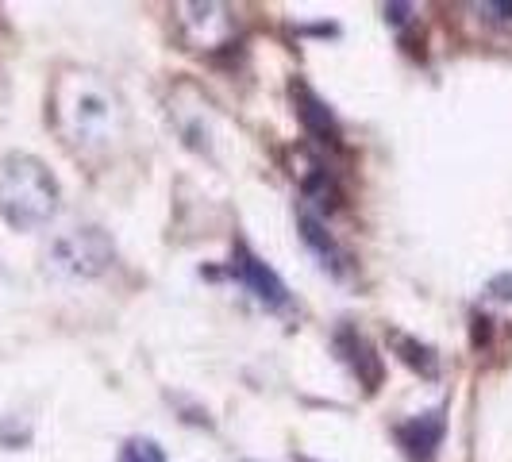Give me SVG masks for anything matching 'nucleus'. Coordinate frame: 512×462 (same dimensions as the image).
Wrapping results in <instances>:
<instances>
[{"instance_id": "f257e3e1", "label": "nucleus", "mask_w": 512, "mask_h": 462, "mask_svg": "<svg viewBox=\"0 0 512 462\" xmlns=\"http://www.w3.org/2000/svg\"><path fill=\"white\" fill-rule=\"evenodd\" d=\"M51 124L74 154L97 158L124 139V104L97 74L66 70L51 89Z\"/></svg>"}, {"instance_id": "f03ea898", "label": "nucleus", "mask_w": 512, "mask_h": 462, "mask_svg": "<svg viewBox=\"0 0 512 462\" xmlns=\"http://www.w3.org/2000/svg\"><path fill=\"white\" fill-rule=\"evenodd\" d=\"M58 212V181L31 154L0 158V216L16 231L43 228Z\"/></svg>"}, {"instance_id": "7ed1b4c3", "label": "nucleus", "mask_w": 512, "mask_h": 462, "mask_svg": "<svg viewBox=\"0 0 512 462\" xmlns=\"http://www.w3.org/2000/svg\"><path fill=\"white\" fill-rule=\"evenodd\" d=\"M54 270L74 274V278H97L104 266L112 262V243L104 239V231L97 228H77L70 235H62L51 247Z\"/></svg>"}, {"instance_id": "20e7f679", "label": "nucleus", "mask_w": 512, "mask_h": 462, "mask_svg": "<svg viewBox=\"0 0 512 462\" xmlns=\"http://www.w3.org/2000/svg\"><path fill=\"white\" fill-rule=\"evenodd\" d=\"M178 31L193 51H220L235 39L228 4H178Z\"/></svg>"}, {"instance_id": "39448f33", "label": "nucleus", "mask_w": 512, "mask_h": 462, "mask_svg": "<svg viewBox=\"0 0 512 462\" xmlns=\"http://www.w3.org/2000/svg\"><path fill=\"white\" fill-rule=\"evenodd\" d=\"M228 270H231V278H235L239 285H247V289L255 293V301H262L266 308L289 305V289H285V282L255 255V251H251V247H247V243H235Z\"/></svg>"}, {"instance_id": "423d86ee", "label": "nucleus", "mask_w": 512, "mask_h": 462, "mask_svg": "<svg viewBox=\"0 0 512 462\" xmlns=\"http://www.w3.org/2000/svg\"><path fill=\"white\" fill-rule=\"evenodd\" d=\"M443 432H447V420H443V409L420 412L405 424H397V443L405 447V455L412 462H432L443 443Z\"/></svg>"}, {"instance_id": "0eeeda50", "label": "nucleus", "mask_w": 512, "mask_h": 462, "mask_svg": "<svg viewBox=\"0 0 512 462\" xmlns=\"http://www.w3.org/2000/svg\"><path fill=\"white\" fill-rule=\"evenodd\" d=\"M335 351L343 355V362L359 374V382L366 389H378L382 385V359L374 355V347L366 343V335H359L355 328H339L335 332Z\"/></svg>"}, {"instance_id": "6e6552de", "label": "nucleus", "mask_w": 512, "mask_h": 462, "mask_svg": "<svg viewBox=\"0 0 512 462\" xmlns=\"http://www.w3.org/2000/svg\"><path fill=\"white\" fill-rule=\"evenodd\" d=\"M297 224H301V239H305L308 247L316 251V258H320V262H324L332 274H339V278H343V274H347V255H343V247H339L332 235H328V228L320 224V216H316L308 205H301V212H297Z\"/></svg>"}, {"instance_id": "1a4fd4ad", "label": "nucleus", "mask_w": 512, "mask_h": 462, "mask_svg": "<svg viewBox=\"0 0 512 462\" xmlns=\"http://www.w3.org/2000/svg\"><path fill=\"white\" fill-rule=\"evenodd\" d=\"M293 97H297V112H301L305 128L312 131L320 143H339V128H335L332 108L320 101V97L308 89L305 81H297V85H293Z\"/></svg>"}, {"instance_id": "9d476101", "label": "nucleus", "mask_w": 512, "mask_h": 462, "mask_svg": "<svg viewBox=\"0 0 512 462\" xmlns=\"http://www.w3.org/2000/svg\"><path fill=\"white\" fill-rule=\"evenodd\" d=\"M389 343H393V351L409 362L412 370H420L424 378H436L439 374V359L432 347H424V343H416V339H409V335H401V332L389 335Z\"/></svg>"}, {"instance_id": "9b49d317", "label": "nucleus", "mask_w": 512, "mask_h": 462, "mask_svg": "<svg viewBox=\"0 0 512 462\" xmlns=\"http://www.w3.org/2000/svg\"><path fill=\"white\" fill-rule=\"evenodd\" d=\"M120 462H166V455L158 451V443H151V439H131L128 447H124V455H120Z\"/></svg>"}]
</instances>
